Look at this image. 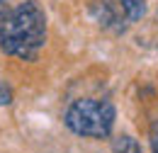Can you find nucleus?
Here are the masks:
<instances>
[{
	"label": "nucleus",
	"instance_id": "f257e3e1",
	"mask_svg": "<svg viewBox=\"0 0 158 153\" xmlns=\"http://www.w3.org/2000/svg\"><path fill=\"white\" fill-rule=\"evenodd\" d=\"M46 41V17L41 7L29 0L10 10L0 19V49L20 61H34Z\"/></svg>",
	"mask_w": 158,
	"mask_h": 153
},
{
	"label": "nucleus",
	"instance_id": "7ed1b4c3",
	"mask_svg": "<svg viewBox=\"0 0 158 153\" xmlns=\"http://www.w3.org/2000/svg\"><path fill=\"white\" fill-rule=\"evenodd\" d=\"M119 2H122V10H124L127 19H131V22H139V19L143 17V10H146L143 0H119Z\"/></svg>",
	"mask_w": 158,
	"mask_h": 153
},
{
	"label": "nucleus",
	"instance_id": "f03ea898",
	"mask_svg": "<svg viewBox=\"0 0 158 153\" xmlns=\"http://www.w3.org/2000/svg\"><path fill=\"white\" fill-rule=\"evenodd\" d=\"M66 126L85 139H107L114 126V107L100 100H76L63 117Z\"/></svg>",
	"mask_w": 158,
	"mask_h": 153
},
{
	"label": "nucleus",
	"instance_id": "423d86ee",
	"mask_svg": "<svg viewBox=\"0 0 158 153\" xmlns=\"http://www.w3.org/2000/svg\"><path fill=\"white\" fill-rule=\"evenodd\" d=\"M151 148H153V153H158V122L151 124Z\"/></svg>",
	"mask_w": 158,
	"mask_h": 153
},
{
	"label": "nucleus",
	"instance_id": "0eeeda50",
	"mask_svg": "<svg viewBox=\"0 0 158 153\" xmlns=\"http://www.w3.org/2000/svg\"><path fill=\"white\" fill-rule=\"evenodd\" d=\"M7 15V0H0V19Z\"/></svg>",
	"mask_w": 158,
	"mask_h": 153
},
{
	"label": "nucleus",
	"instance_id": "39448f33",
	"mask_svg": "<svg viewBox=\"0 0 158 153\" xmlns=\"http://www.w3.org/2000/svg\"><path fill=\"white\" fill-rule=\"evenodd\" d=\"M10 102H12V90L0 83V107H2V105H10Z\"/></svg>",
	"mask_w": 158,
	"mask_h": 153
},
{
	"label": "nucleus",
	"instance_id": "20e7f679",
	"mask_svg": "<svg viewBox=\"0 0 158 153\" xmlns=\"http://www.w3.org/2000/svg\"><path fill=\"white\" fill-rule=\"evenodd\" d=\"M112 151L114 153H141V146L131 136H119V139L112 141Z\"/></svg>",
	"mask_w": 158,
	"mask_h": 153
}]
</instances>
